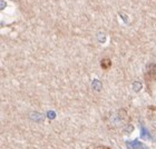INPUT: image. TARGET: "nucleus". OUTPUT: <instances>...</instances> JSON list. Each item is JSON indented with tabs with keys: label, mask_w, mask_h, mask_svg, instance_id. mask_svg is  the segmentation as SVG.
<instances>
[{
	"label": "nucleus",
	"mask_w": 156,
	"mask_h": 149,
	"mask_svg": "<svg viewBox=\"0 0 156 149\" xmlns=\"http://www.w3.org/2000/svg\"><path fill=\"white\" fill-rule=\"evenodd\" d=\"M153 125H154V127H155V128H156V119L153 121Z\"/></svg>",
	"instance_id": "nucleus-2"
},
{
	"label": "nucleus",
	"mask_w": 156,
	"mask_h": 149,
	"mask_svg": "<svg viewBox=\"0 0 156 149\" xmlns=\"http://www.w3.org/2000/svg\"><path fill=\"white\" fill-rule=\"evenodd\" d=\"M127 119V115L125 113V111H118V113H114L112 116V123L114 127H119L125 125Z\"/></svg>",
	"instance_id": "nucleus-1"
}]
</instances>
